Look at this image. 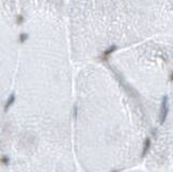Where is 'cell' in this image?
Wrapping results in <instances>:
<instances>
[{
	"instance_id": "6da1fadb",
	"label": "cell",
	"mask_w": 173,
	"mask_h": 172,
	"mask_svg": "<svg viewBox=\"0 0 173 172\" xmlns=\"http://www.w3.org/2000/svg\"><path fill=\"white\" fill-rule=\"evenodd\" d=\"M116 49H117V47L116 46H112V47H109L108 49H106L104 52H103V55H102V57H103V60H107L108 57H109V55L113 52H115L116 51Z\"/></svg>"
},
{
	"instance_id": "7a4b0ae2",
	"label": "cell",
	"mask_w": 173,
	"mask_h": 172,
	"mask_svg": "<svg viewBox=\"0 0 173 172\" xmlns=\"http://www.w3.org/2000/svg\"><path fill=\"white\" fill-rule=\"evenodd\" d=\"M118 172H147L146 170H140V169L136 168H131V169H127V170H122V171H118Z\"/></svg>"
},
{
	"instance_id": "3957f363",
	"label": "cell",
	"mask_w": 173,
	"mask_h": 172,
	"mask_svg": "<svg viewBox=\"0 0 173 172\" xmlns=\"http://www.w3.org/2000/svg\"><path fill=\"white\" fill-rule=\"evenodd\" d=\"M0 162H1V164H4V165H9V162H10V159H9L7 156H4V157L0 159Z\"/></svg>"
},
{
	"instance_id": "277c9868",
	"label": "cell",
	"mask_w": 173,
	"mask_h": 172,
	"mask_svg": "<svg viewBox=\"0 0 173 172\" xmlns=\"http://www.w3.org/2000/svg\"><path fill=\"white\" fill-rule=\"evenodd\" d=\"M170 81H173V72L171 74V76H170Z\"/></svg>"
}]
</instances>
